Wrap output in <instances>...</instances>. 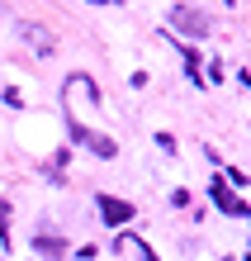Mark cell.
Returning <instances> with one entry per match:
<instances>
[{
  "label": "cell",
  "instance_id": "1",
  "mask_svg": "<svg viewBox=\"0 0 251 261\" xmlns=\"http://www.w3.org/2000/svg\"><path fill=\"white\" fill-rule=\"evenodd\" d=\"M171 29H180V34H190V38H204L209 34V14L199 5H176L171 10Z\"/></svg>",
  "mask_w": 251,
  "mask_h": 261
},
{
  "label": "cell",
  "instance_id": "2",
  "mask_svg": "<svg viewBox=\"0 0 251 261\" xmlns=\"http://www.w3.org/2000/svg\"><path fill=\"white\" fill-rule=\"evenodd\" d=\"M209 195H213V204L223 209V214H232V219H242V214H246V199H237V190H232L228 180H213Z\"/></svg>",
  "mask_w": 251,
  "mask_h": 261
},
{
  "label": "cell",
  "instance_id": "3",
  "mask_svg": "<svg viewBox=\"0 0 251 261\" xmlns=\"http://www.w3.org/2000/svg\"><path fill=\"white\" fill-rule=\"evenodd\" d=\"M100 219L119 228V223L133 219V204H128V199H114V195H100Z\"/></svg>",
  "mask_w": 251,
  "mask_h": 261
},
{
  "label": "cell",
  "instance_id": "4",
  "mask_svg": "<svg viewBox=\"0 0 251 261\" xmlns=\"http://www.w3.org/2000/svg\"><path fill=\"white\" fill-rule=\"evenodd\" d=\"M34 247H38L43 256H62V252H67V238H62L52 223H43V228H38V238H34Z\"/></svg>",
  "mask_w": 251,
  "mask_h": 261
},
{
  "label": "cell",
  "instance_id": "5",
  "mask_svg": "<svg viewBox=\"0 0 251 261\" xmlns=\"http://www.w3.org/2000/svg\"><path fill=\"white\" fill-rule=\"evenodd\" d=\"M24 34L38 43V53H52V34H48V29H34V24H24Z\"/></svg>",
  "mask_w": 251,
  "mask_h": 261
},
{
  "label": "cell",
  "instance_id": "6",
  "mask_svg": "<svg viewBox=\"0 0 251 261\" xmlns=\"http://www.w3.org/2000/svg\"><path fill=\"white\" fill-rule=\"evenodd\" d=\"M0 247H10V204L0 199Z\"/></svg>",
  "mask_w": 251,
  "mask_h": 261
},
{
  "label": "cell",
  "instance_id": "7",
  "mask_svg": "<svg viewBox=\"0 0 251 261\" xmlns=\"http://www.w3.org/2000/svg\"><path fill=\"white\" fill-rule=\"evenodd\" d=\"M90 5H119V0H90Z\"/></svg>",
  "mask_w": 251,
  "mask_h": 261
}]
</instances>
